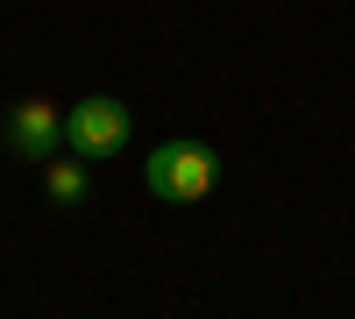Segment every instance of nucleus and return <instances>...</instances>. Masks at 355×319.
Wrapping results in <instances>:
<instances>
[{
  "label": "nucleus",
  "instance_id": "obj_1",
  "mask_svg": "<svg viewBox=\"0 0 355 319\" xmlns=\"http://www.w3.org/2000/svg\"><path fill=\"white\" fill-rule=\"evenodd\" d=\"M142 178H150V192L164 206H199L214 192V178H220V156H214V142H164L142 163Z\"/></svg>",
  "mask_w": 355,
  "mask_h": 319
},
{
  "label": "nucleus",
  "instance_id": "obj_2",
  "mask_svg": "<svg viewBox=\"0 0 355 319\" xmlns=\"http://www.w3.org/2000/svg\"><path fill=\"white\" fill-rule=\"evenodd\" d=\"M128 107L121 100H107V93H93V100H78L71 113H64V149L78 156V163H114L128 149Z\"/></svg>",
  "mask_w": 355,
  "mask_h": 319
},
{
  "label": "nucleus",
  "instance_id": "obj_3",
  "mask_svg": "<svg viewBox=\"0 0 355 319\" xmlns=\"http://www.w3.org/2000/svg\"><path fill=\"white\" fill-rule=\"evenodd\" d=\"M0 135H8V149H15V156L50 163L57 149H64V107H57V100H15Z\"/></svg>",
  "mask_w": 355,
  "mask_h": 319
},
{
  "label": "nucleus",
  "instance_id": "obj_4",
  "mask_svg": "<svg viewBox=\"0 0 355 319\" xmlns=\"http://www.w3.org/2000/svg\"><path fill=\"white\" fill-rule=\"evenodd\" d=\"M43 192H50V206H78L85 192H93V178H85V163H43Z\"/></svg>",
  "mask_w": 355,
  "mask_h": 319
}]
</instances>
